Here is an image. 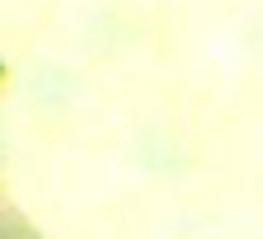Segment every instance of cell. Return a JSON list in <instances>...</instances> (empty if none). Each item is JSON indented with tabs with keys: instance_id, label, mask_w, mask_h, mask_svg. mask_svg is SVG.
I'll list each match as a JSON object with an SVG mask.
<instances>
[{
	"instance_id": "obj_2",
	"label": "cell",
	"mask_w": 263,
	"mask_h": 239,
	"mask_svg": "<svg viewBox=\"0 0 263 239\" xmlns=\"http://www.w3.org/2000/svg\"><path fill=\"white\" fill-rule=\"evenodd\" d=\"M0 239H14V234H10V230H5V225H0Z\"/></svg>"
},
{
	"instance_id": "obj_1",
	"label": "cell",
	"mask_w": 263,
	"mask_h": 239,
	"mask_svg": "<svg viewBox=\"0 0 263 239\" xmlns=\"http://www.w3.org/2000/svg\"><path fill=\"white\" fill-rule=\"evenodd\" d=\"M14 239H43V234H38V230H28V225H19V230H14Z\"/></svg>"
},
{
	"instance_id": "obj_3",
	"label": "cell",
	"mask_w": 263,
	"mask_h": 239,
	"mask_svg": "<svg viewBox=\"0 0 263 239\" xmlns=\"http://www.w3.org/2000/svg\"><path fill=\"white\" fill-rule=\"evenodd\" d=\"M0 80H5V61H0Z\"/></svg>"
}]
</instances>
